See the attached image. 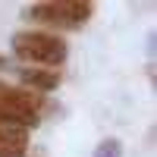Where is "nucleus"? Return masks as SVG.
I'll use <instances>...</instances> for the list:
<instances>
[{
    "instance_id": "1",
    "label": "nucleus",
    "mask_w": 157,
    "mask_h": 157,
    "mask_svg": "<svg viewBox=\"0 0 157 157\" xmlns=\"http://www.w3.org/2000/svg\"><path fill=\"white\" fill-rule=\"evenodd\" d=\"M13 44V54L25 63H35V69H54L63 60H66L69 47L60 35H50V32H16L10 38Z\"/></svg>"
},
{
    "instance_id": "2",
    "label": "nucleus",
    "mask_w": 157,
    "mask_h": 157,
    "mask_svg": "<svg viewBox=\"0 0 157 157\" xmlns=\"http://www.w3.org/2000/svg\"><path fill=\"white\" fill-rule=\"evenodd\" d=\"M94 16V3L88 0H44L25 10L29 22H41V25H54V29H78Z\"/></svg>"
},
{
    "instance_id": "3",
    "label": "nucleus",
    "mask_w": 157,
    "mask_h": 157,
    "mask_svg": "<svg viewBox=\"0 0 157 157\" xmlns=\"http://www.w3.org/2000/svg\"><path fill=\"white\" fill-rule=\"evenodd\" d=\"M0 110L10 120H16L22 129H35L41 123V98L29 88H13L0 82Z\"/></svg>"
},
{
    "instance_id": "4",
    "label": "nucleus",
    "mask_w": 157,
    "mask_h": 157,
    "mask_svg": "<svg viewBox=\"0 0 157 157\" xmlns=\"http://www.w3.org/2000/svg\"><path fill=\"white\" fill-rule=\"evenodd\" d=\"M29 151V129L0 110V157H25Z\"/></svg>"
},
{
    "instance_id": "5",
    "label": "nucleus",
    "mask_w": 157,
    "mask_h": 157,
    "mask_svg": "<svg viewBox=\"0 0 157 157\" xmlns=\"http://www.w3.org/2000/svg\"><path fill=\"white\" fill-rule=\"evenodd\" d=\"M19 78H22V85L29 88V91H35V94H41V91H54L57 85H60V72H54V69H22L19 72Z\"/></svg>"
},
{
    "instance_id": "6",
    "label": "nucleus",
    "mask_w": 157,
    "mask_h": 157,
    "mask_svg": "<svg viewBox=\"0 0 157 157\" xmlns=\"http://www.w3.org/2000/svg\"><path fill=\"white\" fill-rule=\"evenodd\" d=\"M91 157H123V141L120 138H104Z\"/></svg>"
},
{
    "instance_id": "7",
    "label": "nucleus",
    "mask_w": 157,
    "mask_h": 157,
    "mask_svg": "<svg viewBox=\"0 0 157 157\" xmlns=\"http://www.w3.org/2000/svg\"><path fill=\"white\" fill-rule=\"evenodd\" d=\"M3 66H6V60H3V57H0V69H3Z\"/></svg>"
}]
</instances>
